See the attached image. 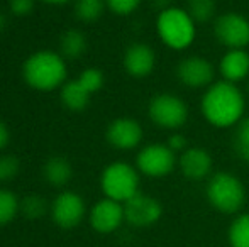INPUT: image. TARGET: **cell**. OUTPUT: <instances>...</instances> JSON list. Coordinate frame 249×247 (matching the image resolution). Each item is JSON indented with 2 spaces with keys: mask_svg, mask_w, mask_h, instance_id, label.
<instances>
[{
  "mask_svg": "<svg viewBox=\"0 0 249 247\" xmlns=\"http://www.w3.org/2000/svg\"><path fill=\"white\" fill-rule=\"evenodd\" d=\"M213 36L227 49L249 48V20L239 12H224L213 20Z\"/></svg>",
  "mask_w": 249,
  "mask_h": 247,
  "instance_id": "8",
  "label": "cell"
},
{
  "mask_svg": "<svg viewBox=\"0 0 249 247\" xmlns=\"http://www.w3.org/2000/svg\"><path fill=\"white\" fill-rule=\"evenodd\" d=\"M105 0H75V16L82 22H95L104 16Z\"/></svg>",
  "mask_w": 249,
  "mask_h": 247,
  "instance_id": "20",
  "label": "cell"
},
{
  "mask_svg": "<svg viewBox=\"0 0 249 247\" xmlns=\"http://www.w3.org/2000/svg\"><path fill=\"white\" fill-rule=\"evenodd\" d=\"M178 166L181 175L190 181H202L213 175V159L209 151L198 146H190L178 156Z\"/></svg>",
  "mask_w": 249,
  "mask_h": 247,
  "instance_id": "14",
  "label": "cell"
},
{
  "mask_svg": "<svg viewBox=\"0 0 249 247\" xmlns=\"http://www.w3.org/2000/svg\"><path fill=\"white\" fill-rule=\"evenodd\" d=\"M20 169V161L16 156H0V181H7L17 176Z\"/></svg>",
  "mask_w": 249,
  "mask_h": 247,
  "instance_id": "28",
  "label": "cell"
},
{
  "mask_svg": "<svg viewBox=\"0 0 249 247\" xmlns=\"http://www.w3.org/2000/svg\"><path fill=\"white\" fill-rule=\"evenodd\" d=\"M148 115L151 122L158 125V127L177 131V129H181L187 124L190 110H188L187 102L181 97L163 92L154 95L149 100Z\"/></svg>",
  "mask_w": 249,
  "mask_h": 247,
  "instance_id": "6",
  "label": "cell"
},
{
  "mask_svg": "<svg viewBox=\"0 0 249 247\" xmlns=\"http://www.w3.org/2000/svg\"><path fill=\"white\" fill-rule=\"evenodd\" d=\"M166 144H168V148H170L177 156L181 154V152L187 151V149L190 148V146H188L187 137H185L183 134H180V132H175V134H171L170 137H168Z\"/></svg>",
  "mask_w": 249,
  "mask_h": 247,
  "instance_id": "30",
  "label": "cell"
},
{
  "mask_svg": "<svg viewBox=\"0 0 249 247\" xmlns=\"http://www.w3.org/2000/svg\"><path fill=\"white\" fill-rule=\"evenodd\" d=\"M153 2L160 7V10L166 9V7H171V0H153Z\"/></svg>",
  "mask_w": 249,
  "mask_h": 247,
  "instance_id": "33",
  "label": "cell"
},
{
  "mask_svg": "<svg viewBox=\"0 0 249 247\" xmlns=\"http://www.w3.org/2000/svg\"><path fill=\"white\" fill-rule=\"evenodd\" d=\"M178 166V156L168 148L166 142H153L139 149L136 168L148 178H164Z\"/></svg>",
  "mask_w": 249,
  "mask_h": 247,
  "instance_id": "7",
  "label": "cell"
},
{
  "mask_svg": "<svg viewBox=\"0 0 249 247\" xmlns=\"http://www.w3.org/2000/svg\"><path fill=\"white\" fill-rule=\"evenodd\" d=\"M43 176L51 186L61 188L70 183L73 176V168L65 156H53L44 163Z\"/></svg>",
  "mask_w": 249,
  "mask_h": 247,
  "instance_id": "17",
  "label": "cell"
},
{
  "mask_svg": "<svg viewBox=\"0 0 249 247\" xmlns=\"http://www.w3.org/2000/svg\"><path fill=\"white\" fill-rule=\"evenodd\" d=\"M234 151L243 161L249 163V115L244 117L239 124L236 125L234 132Z\"/></svg>",
  "mask_w": 249,
  "mask_h": 247,
  "instance_id": "25",
  "label": "cell"
},
{
  "mask_svg": "<svg viewBox=\"0 0 249 247\" xmlns=\"http://www.w3.org/2000/svg\"><path fill=\"white\" fill-rule=\"evenodd\" d=\"M66 61L59 53L41 49L33 53L22 65V78L31 88L39 92H51L65 85Z\"/></svg>",
  "mask_w": 249,
  "mask_h": 247,
  "instance_id": "2",
  "label": "cell"
},
{
  "mask_svg": "<svg viewBox=\"0 0 249 247\" xmlns=\"http://www.w3.org/2000/svg\"><path fill=\"white\" fill-rule=\"evenodd\" d=\"M200 112L212 127H236L246 117V97L236 83L215 80L200 99Z\"/></svg>",
  "mask_w": 249,
  "mask_h": 247,
  "instance_id": "1",
  "label": "cell"
},
{
  "mask_svg": "<svg viewBox=\"0 0 249 247\" xmlns=\"http://www.w3.org/2000/svg\"><path fill=\"white\" fill-rule=\"evenodd\" d=\"M48 201L46 198H43L41 195H27L20 200V212H22L24 217L31 218V220H36L46 215L48 212Z\"/></svg>",
  "mask_w": 249,
  "mask_h": 247,
  "instance_id": "24",
  "label": "cell"
},
{
  "mask_svg": "<svg viewBox=\"0 0 249 247\" xmlns=\"http://www.w3.org/2000/svg\"><path fill=\"white\" fill-rule=\"evenodd\" d=\"M205 195L209 203L226 215L237 214L246 201V188L243 181L229 171L213 173L207 181Z\"/></svg>",
  "mask_w": 249,
  "mask_h": 247,
  "instance_id": "4",
  "label": "cell"
},
{
  "mask_svg": "<svg viewBox=\"0 0 249 247\" xmlns=\"http://www.w3.org/2000/svg\"><path fill=\"white\" fill-rule=\"evenodd\" d=\"M20 212V200L10 190H0V227L10 224Z\"/></svg>",
  "mask_w": 249,
  "mask_h": 247,
  "instance_id": "23",
  "label": "cell"
},
{
  "mask_svg": "<svg viewBox=\"0 0 249 247\" xmlns=\"http://www.w3.org/2000/svg\"><path fill=\"white\" fill-rule=\"evenodd\" d=\"M142 125L132 117H117L108 124L105 131V139L114 149L132 151L142 142Z\"/></svg>",
  "mask_w": 249,
  "mask_h": 247,
  "instance_id": "12",
  "label": "cell"
},
{
  "mask_svg": "<svg viewBox=\"0 0 249 247\" xmlns=\"http://www.w3.org/2000/svg\"><path fill=\"white\" fill-rule=\"evenodd\" d=\"M87 51V36L78 29H68L59 37V54L65 60H78Z\"/></svg>",
  "mask_w": 249,
  "mask_h": 247,
  "instance_id": "19",
  "label": "cell"
},
{
  "mask_svg": "<svg viewBox=\"0 0 249 247\" xmlns=\"http://www.w3.org/2000/svg\"><path fill=\"white\" fill-rule=\"evenodd\" d=\"M142 0H105V5L115 16H131L132 12L138 10V7L141 5Z\"/></svg>",
  "mask_w": 249,
  "mask_h": 247,
  "instance_id": "27",
  "label": "cell"
},
{
  "mask_svg": "<svg viewBox=\"0 0 249 247\" xmlns=\"http://www.w3.org/2000/svg\"><path fill=\"white\" fill-rule=\"evenodd\" d=\"M124 69L132 78H146L154 71L156 66V53L146 43H134L125 49L124 60H122Z\"/></svg>",
  "mask_w": 249,
  "mask_h": 247,
  "instance_id": "15",
  "label": "cell"
},
{
  "mask_svg": "<svg viewBox=\"0 0 249 247\" xmlns=\"http://www.w3.org/2000/svg\"><path fill=\"white\" fill-rule=\"evenodd\" d=\"M188 14L192 16V19L197 24H205L210 20H215V12H217V3L215 0H187Z\"/></svg>",
  "mask_w": 249,
  "mask_h": 247,
  "instance_id": "22",
  "label": "cell"
},
{
  "mask_svg": "<svg viewBox=\"0 0 249 247\" xmlns=\"http://www.w3.org/2000/svg\"><path fill=\"white\" fill-rule=\"evenodd\" d=\"M177 78L187 88H209L215 82V66L202 56H187L177 65Z\"/></svg>",
  "mask_w": 249,
  "mask_h": 247,
  "instance_id": "9",
  "label": "cell"
},
{
  "mask_svg": "<svg viewBox=\"0 0 249 247\" xmlns=\"http://www.w3.org/2000/svg\"><path fill=\"white\" fill-rule=\"evenodd\" d=\"M76 80L82 83V86L90 93V95H93V93H97L99 90H102V86H104V83H105V76L99 68L83 69Z\"/></svg>",
  "mask_w": 249,
  "mask_h": 247,
  "instance_id": "26",
  "label": "cell"
},
{
  "mask_svg": "<svg viewBox=\"0 0 249 247\" xmlns=\"http://www.w3.org/2000/svg\"><path fill=\"white\" fill-rule=\"evenodd\" d=\"M43 3H50V5H65V3L75 2V0H39Z\"/></svg>",
  "mask_w": 249,
  "mask_h": 247,
  "instance_id": "32",
  "label": "cell"
},
{
  "mask_svg": "<svg viewBox=\"0 0 249 247\" xmlns=\"http://www.w3.org/2000/svg\"><path fill=\"white\" fill-rule=\"evenodd\" d=\"M156 34L166 48L185 51L197 39V22L187 9L171 5L158 12Z\"/></svg>",
  "mask_w": 249,
  "mask_h": 247,
  "instance_id": "3",
  "label": "cell"
},
{
  "mask_svg": "<svg viewBox=\"0 0 249 247\" xmlns=\"http://www.w3.org/2000/svg\"><path fill=\"white\" fill-rule=\"evenodd\" d=\"M7 27V16L0 10V33Z\"/></svg>",
  "mask_w": 249,
  "mask_h": 247,
  "instance_id": "34",
  "label": "cell"
},
{
  "mask_svg": "<svg viewBox=\"0 0 249 247\" xmlns=\"http://www.w3.org/2000/svg\"><path fill=\"white\" fill-rule=\"evenodd\" d=\"M85 201L75 191H61L51 205L53 220L61 229H75L85 217Z\"/></svg>",
  "mask_w": 249,
  "mask_h": 247,
  "instance_id": "11",
  "label": "cell"
},
{
  "mask_svg": "<svg viewBox=\"0 0 249 247\" xmlns=\"http://www.w3.org/2000/svg\"><path fill=\"white\" fill-rule=\"evenodd\" d=\"M231 247H249V214H241L234 218L227 232Z\"/></svg>",
  "mask_w": 249,
  "mask_h": 247,
  "instance_id": "21",
  "label": "cell"
},
{
  "mask_svg": "<svg viewBox=\"0 0 249 247\" xmlns=\"http://www.w3.org/2000/svg\"><path fill=\"white\" fill-rule=\"evenodd\" d=\"M125 222L124 203H119L110 198H102L92 207L90 212V225L99 234H112Z\"/></svg>",
  "mask_w": 249,
  "mask_h": 247,
  "instance_id": "13",
  "label": "cell"
},
{
  "mask_svg": "<svg viewBox=\"0 0 249 247\" xmlns=\"http://www.w3.org/2000/svg\"><path fill=\"white\" fill-rule=\"evenodd\" d=\"M100 188L105 198L125 203L139 193L138 168L124 161L110 163L100 175Z\"/></svg>",
  "mask_w": 249,
  "mask_h": 247,
  "instance_id": "5",
  "label": "cell"
},
{
  "mask_svg": "<svg viewBox=\"0 0 249 247\" xmlns=\"http://www.w3.org/2000/svg\"><path fill=\"white\" fill-rule=\"evenodd\" d=\"M220 80L231 83H241L249 80V51L248 49H227L219 61Z\"/></svg>",
  "mask_w": 249,
  "mask_h": 247,
  "instance_id": "16",
  "label": "cell"
},
{
  "mask_svg": "<svg viewBox=\"0 0 249 247\" xmlns=\"http://www.w3.org/2000/svg\"><path fill=\"white\" fill-rule=\"evenodd\" d=\"M248 95H249V80H248Z\"/></svg>",
  "mask_w": 249,
  "mask_h": 247,
  "instance_id": "35",
  "label": "cell"
},
{
  "mask_svg": "<svg viewBox=\"0 0 249 247\" xmlns=\"http://www.w3.org/2000/svg\"><path fill=\"white\" fill-rule=\"evenodd\" d=\"M36 0H9V10L16 17H27L34 10Z\"/></svg>",
  "mask_w": 249,
  "mask_h": 247,
  "instance_id": "29",
  "label": "cell"
},
{
  "mask_svg": "<svg viewBox=\"0 0 249 247\" xmlns=\"http://www.w3.org/2000/svg\"><path fill=\"white\" fill-rule=\"evenodd\" d=\"M90 99H92V95L83 88L78 80L66 82L61 86V90H59V100L71 112H82V110H85L90 103Z\"/></svg>",
  "mask_w": 249,
  "mask_h": 247,
  "instance_id": "18",
  "label": "cell"
},
{
  "mask_svg": "<svg viewBox=\"0 0 249 247\" xmlns=\"http://www.w3.org/2000/svg\"><path fill=\"white\" fill-rule=\"evenodd\" d=\"M161 215H163V207H161L160 200L141 193V191L124 203L125 222L132 227H151L160 220Z\"/></svg>",
  "mask_w": 249,
  "mask_h": 247,
  "instance_id": "10",
  "label": "cell"
},
{
  "mask_svg": "<svg viewBox=\"0 0 249 247\" xmlns=\"http://www.w3.org/2000/svg\"><path fill=\"white\" fill-rule=\"evenodd\" d=\"M9 142H10V131L5 122L0 120V151H3L9 146Z\"/></svg>",
  "mask_w": 249,
  "mask_h": 247,
  "instance_id": "31",
  "label": "cell"
}]
</instances>
